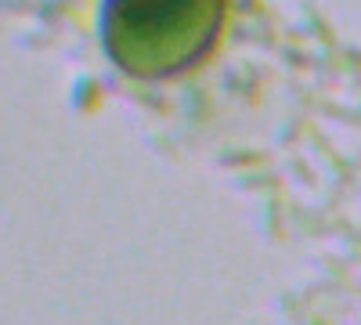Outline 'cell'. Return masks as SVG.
Listing matches in <instances>:
<instances>
[{
  "instance_id": "cell-1",
  "label": "cell",
  "mask_w": 361,
  "mask_h": 325,
  "mask_svg": "<svg viewBox=\"0 0 361 325\" xmlns=\"http://www.w3.org/2000/svg\"><path fill=\"white\" fill-rule=\"evenodd\" d=\"M228 0H102V40L130 76H173L209 51Z\"/></svg>"
}]
</instances>
